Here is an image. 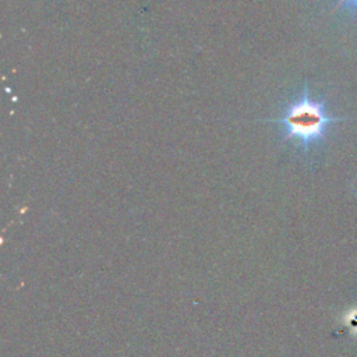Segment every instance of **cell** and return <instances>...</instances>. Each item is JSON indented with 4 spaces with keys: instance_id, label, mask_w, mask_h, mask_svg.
<instances>
[{
    "instance_id": "1",
    "label": "cell",
    "mask_w": 357,
    "mask_h": 357,
    "mask_svg": "<svg viewBox=\"0 0 357 357\" xmlns=\"http://www.w3.org/2000/svg\"><path fill=\"white\" fill-rule=\"evenodd\" d=\"M347 120L349 119L346 117H335L328 114L325 102L312 99L308 93L307 85H304L301 95L284 109V113L280 117L259 121L282 124L284 130L282 141H296L298 146L307 152L312 145L325 138L326 127L331 123Z\"/></svg>"
},
{
    "instance_id": "2",
    "label": "cell",
    "mask_w": 357,
    "mask_h": 357,
    "mask_svg": "<svg viewBox=\"0 0 357 357\" xmlns=\"http://www.w3.org/2000/svg\"><path fill=\"white\" fill-rule=\"evenodd\" d=\"M344 3H349L350 6L353 4V6H356V7H357V0H337V3H336V6H335L333 11H335V10H337V8H340Z\"/></svg>"
}]
</instances>
